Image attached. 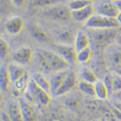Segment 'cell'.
Returning a JSON list of instances; mask_svg holds the SVG:
<instances>
[{
	"label": "cell",
	"instance_id": "cell-35",
	"mask_svg": "<svg viewBox=\"0 0 121 121\" xmlns=\"http://www.w3.org/2000/svg\"><path fill=\"white\" fill-rule=\"evenodd\" d=\"M43 121H64V120L57 116H55L53 115H50L48 117H46Z\"/></svg>",
	"mask_w": 121,
	"mask_h": 121
},
{
	"label": "cell",
	"instance_id": "cell-28",
	"mask_svg": "<svg viewBox=\"0 0 121 121\" xmlns=\"http://www.w3.org/2000/svg\"><path fill=\"white\" fill-rule=\"evenodd\" d=\"M11 48L8 42L5 39L0 37V60H5L8 57Z\"/></svg>",
	"mask_w": 121,
	"mask_h": 121
},
{
	"label": "cell",
	"instance_id": "cell-29",
	"mask_svg": "<svg viewBox=\"0 0 121 121\" xmlns=\"http://www.w3.org/2000/svg\"><path fill=\"white\" fill-rule=\"evenodd\" d=\"M103 82L108 89L111 95L114 94V84H113V73H107L103 79Z\"/></svg>",
	"mask_w": 121,
	"mask_h": 121
},
{
	"label": "cell",
	"instance_id": "cell-13",
	"mask_svg": "<svg viewBox=\"0 0 121 121\" xmlns=\"http://www.w3.org/2000/svg\"><path fill=\"white\" fill-rule=\"evenodd\" d=\"M69 69L62 70V71H58L56 73H52L51 78H49L50 84H51V93L52 95H55L56 93L58 91V90L60 88L64 81L66 78L69 73Z\"/></svg>",
	"mask_w": 121,
	"mask_h": 121
},
{
	"label": "cell",
	"instance_id": "cell-42",
	"mask_svg": "<svg viewBox=\"0 0 121 121\" xmlns=\"http://www.w3.org/2000/svg\"><path fill=\"white\" fill-rule=\"evenodd\" d=\"M117 41H118V44L121 46V36H118L117 37Z\"/></svg>",
	"mask_w": 121,
	"mask_h": 121
},
{
	"label": "cell",
	"instance_id": "cell-19",
	"mask_svg": "<svg viewBox=\"0 0 121 121\" xmlns=\"http://www.w3.org/2000/svg\"><path fill=\"white\" fill-rule=\"evenodd\" d=\"M8 69L12 84L16 82L18 80L20 79L21 78H23L27 73L22 66L20 65H18V64H11V65H9Z\"/></svg>",
	"mask_w": 121,
	"mask_h": 121
},
{
	"label": "cell",
	"instance_id": "cell-12",
	"mask_svg": "<svg viewBox=\"0 0 121 121\" xmlns=\"http://www.w3.org/2000/svg\"><path fill=\"white\" fill-rule=\"evenodd\" d=\"M19 103L20 105L24 121H37V116L34 107L28 99L25 97H21L19 99Z\"/></svg>",
	"mask_w": 121,
	"mask_h": 121
},
{
	"label": "cell",
	"instance_id": "cell-43",
	"mask_svg": "<svg viewBox=\"0 0 121 121\" xmlns=\"http://www.w3.org/2000/svg\"><path fill=\"white\" fill-rule=\"evenodd\" d=\"M115 72H116L117 73H119V74H120L121 75V67L120 68H119V69H117L115 70Z\"/></svg>",
	"mask_w": 121,
	"mask_h": 121
},
{
	"label": "cell",
	"instance_id": "cell-17",
	"mask_svg": "<svg viewBox=\"0 0 121 121\" xmlns=\"http://www.w3.org/2000/svg\"><path fill=\"white\" fill-rule=\"evenodd\" d=\"M30 33L34 39H36L39 42H48L49 40V36L48 33L40 27L37 26L36 24H32L29 28Z\"/></svg>",
	"mask_w": 121,
	"mask_h": 121
},
{
	"label": "cell",
	"instance_id": "cell-2",
	"mask_svg": "<svg viewBox=\"0 0 121 121\" xmlns=\"http://www.w3.org/2000/svg\"><path fill=\"white\" fill-rule=\"evenodd\" d=\"M89 32L91 44L97 49L107 48L113 44L118 37L115 29H91Z\"/></svg>",
	"mask_w": 121,
	"mask_h": 121
},
{
	"label": "cell",
	"instance_id": "cell-31",
	"mask_svg": "<svg viewBox=\"0 0 121 121\" xmlns=\"http://www.w3.org/2000/svg\"><path fill=\"white\" fill-rule=\"evenodd\" d=\"M79 101L76 98H68L65 100V104L69 108L72 110H76L79 107Z\"/></svg>",
	"mask_w": 121,
	"mask_h": 121
},
{
	"label": "cell",
	"instance_id": "cell-16",
	"mask_svg": "<svg viewBox=\"0 0 121 121\" xmlns=\"http://www.w3.org/2000/svg\"><path fill=\"white\" fill-rule=\"evenodd\" d=\"M11 84L8 66L3 65L0 68V89L3 91H7Z\"/></svg>",
	"mask_w": 121,
	"mask_h": 121
},
{
	"label": "cell",
	"instance_id": "cell-20",
	"mask_svg": "<svg viewBox=\"0 0 121 121\" xmlns=\"http://www.w3.org/2000/svg\"><path fill=\"white\" fill-rule=\"evenodd\" d=\"M31 80V78L29 77L28 73L27 72L26 74L23 76V78H21L20 79L18 80L16 82H15L14 85V90H15V95L17 96H19L20 95H22L23 93H25V91H27V88L28 86L29 82Z\"/></svg>",
	"mask_w": 121,
	"mask_h": 121
},
{
	"label": "cell",
	"instance_id": "cell-21",
	"mask_svg": "<svg viewBox=\"0 0 121 121\" xmlns=\"http://www.w3.org/2000/svg\"><path fill=\"white\" fill-rule=\"evenodd\" d=\"M95 97H97L99 99L102 101L107 100L109 96L111 95L108 89L106 86L105 83L103 82V80H99L95 84Z\"/></svg>",
	"mask_w": 121,
	"mask_h": 121
},
{
	"label": "cell",
	"instance_id": "cell-8",
	"mask_svg": "<svg viewBox=\"0 0 121 121\" xmlns=\"http://www.w3.org/2000/svg\"><path fill=\"white\" fill-rule=\"evenodd\" d=\"M5 29L11 36H18L23 32L25 27L24 20L22 17L18 15L10 17L7 19L4 24Z\"/></svg>",
	"mask_w": 121,
	"mask_h": 121
},
{
	"label": "cell",
	"instance_id": "cell-34",
	"mask_svg": "<svg viewBox=\"0 0 121 121\" xmlns=\"http://www.w3.org/2000/svg\"><path fill=\"white\" fill-rule=\"evenodd\" d=\"M1 119L2 121H12V119H11V116H10L8 111H4V112H2Z\"/></svg>",
	"mask_w": 121,
	"mask_h": 121
},
{
	"label": "cell",
	"instance_id": "cell-36",
	"mask_svg": "<svg viewBox=\"0 0 121 121\" xmlns=\"http://www.w3.org/2000/svg\"><path fill=\"white\" fill-rule=\"evenodd\" d=\"M13 2V3L17 6V7H22L26 3V0H11Z\"/></svg>",
	"mask_w": 121,
	"mask_h": 121
},
{
	"label": "cell",
	"instance_id": "cell-24",
	"mask_svg": "<svg viewBox=\"0 0 121 121\" xmlns=\"http://www.w3.org/2000/svg\"><path fill=\"white\" fill-rule=\"evenodd\" d=\"M75 37L76 36H74L73 32L71 30H69V29L61 31L58 34V40L63 44H69L70 45L71 43L74 42Z\"/></svg>",
	"mask_w": 121,
	"mask_h": 121
},
{
	"label": "cell",
	"instance_id": "cell-26",
	"mask_svg": "<svg viewBox=\"0 0 121 121\" xmlns=\"http://www.w3.org/2000/svg\"><path fill=\"white\" fill-rule=\"evenodd\" d=\"M78 87L80 91L88 96L95 97V84L87 82L85 81H80L78 82Z\"/></svg>",
	"mask_w": 121,
	"mask_h": 121
},
{
	"label": "cell",
	"instance_id": "cell-22",
	"mask_svg": "<svg viewBox=\"0 0 121 121\" xmlns=\"http://www.w3.org/2000/svg\"><path fill=\"white\" fill-rule=\"evenodd\" d=\"M7 111H8L10 116H11V119H12V121H24L19 101H17V102H11L9 104L8 110Z\"/></svg>",
	"mask_w": 121,
	"mask_h": 121
},
{
	"label": "cell",
	"instance_id": "cell-1",
	"mask_svg": "<svg viewBox=\"0 0 121 121\" xmlns=\"http://www.w3.org/2000/svg\"><path fill=\"white\" fill-rule=\"evenodd\" d=\"M35 56L40 68L47 73L69 69V64L58 52L44 48H38Z\"/></svg>",
	"mask_w": 121,
	"mask_h": 121
},
{
	"label": "cell",
	"instance_id": "cell-9",
	"mask_svg": "<svg viewBox=\"0 0 121 121\" xmlns=\"http://www.w3.org/2000/svg\"><path fill=\"white\" fill-rule=\"evenodd\" d=\"M56 52H58L69 65H73L78 62V52L74 46L60 44L56 46Z\"/></svg>",
	"mask_w": 121,
	"mask_h": 121
},
{
	"label": "cell",
	"instance_id": "cell-23",
	"mask_svg": "<svg viewBox=\"0 0 121 121\" xmlns=\"http://www.w3.org/2000/svg\"><path fill=\"white\" fill-rule=\"evenodd\" d=\"M81 81H85L87 82L95 84L99 81V78L96 73L88 67H83L80 72Z\"/></svg>",
	"mask_w": 121,
	"mask_h": 121
},
{
	"label": "cell",
	"instance_id": "cell-10",
	"mask_svg": "<svg viewBox=\"0 0 121 121\" xmlns=\"http://www.w3.org/2000/svg\"><path fill=\"white\" fill-rule=\"evenodd\" d=\"M106 56L109 64L115 70L121 67V46L119 44H112L107 48Z\"/></svg>",
	"mask_w": 121,
	"mask_h": 121
},
{
	"label": "cell",
	"instance_id": "cell-18",
	"mask_svg": "<svg viewBox=\"0 0 121 121\" xmlns=\"http://www.w3.org/2000/svg\"><path fill=\"white\" fill-rule=\"evenodd\" d=\"M31 78H32V79L36 83V85H37L38 86H40V88L43 89L44 91H45L48 93L52 95L50 80L48 78H47L44 74L40 73H33Z\"/></svg>",
	"mask_w": 121,
	"mask_h": 121
},
{
	"label": "cell",
	"instance_id": "cell-7",
	"mask_svg": "<svg viewBox=\"0 0 121 121\" xmlns=\"http://www.w3.org/2000/svg\"><path fill=\"white\" fill-rule=\"evenodd\" d=\"M78 85V78L77 73L73 70H69L62 86L58 90V91L56 93V95L54 96H65V95L71 92L73 89H75V87Z\"/></svg>",
	"mask_w": 121,
	"mask_h": 121
},
{
	"label": "cell",
	"instance_id": "cell-38",
	"mask_svg": "<svg viewBox=\"0 0 121 121\" xmlns=\"http://www.w3.org/2000/svg\"><path fill=\"white\" fill-rule=\"evenodd\" d=\"M113 106H115L116 108H118L119 110L121 111V103L120 102H118V101H116V102L113 103Z\"/></svg>",
	"mask_w": 121,
	"mask_h": 121
},
{
	"label": "cell",
	"instance_id": "cell-4",
	"mask_svg": "<svg viewBox=\"0 0 121 121\" xmlns=\"http://www.w3.org/2000/svg\"><path fill=\"white\" fill-rule=\"evenodd\" d=\"M86 27L91 29H116L120 27V23L116 19L108 18L96 13L86 23Z\"/></svg>",
	"mask_w": 121,
	"mask_h": 121
},
{
	"label": "cell",
	"instance_id": "cell-33",
	"mask_svg": "<svg viewBox=\"0 0 121 121\" xmlns=\"http://www.w3.org/2000/svg\"><path fill=\"white\" fill-rule=\"evenodd\" d=\"M110 111L112 112V115L115 117H116L117 120L121 121V111H120L118 108H116V107H115V106H113V105H112V106H111Z\"/></svg>",
	"mask_w": 121,
	"mask_h": 121
},
{
	"label": "cell",
	"instance_id": "cell-14",
	"mask_svg": "<svg viewBox=\"0 0 121 121\" xmlns=\"http://www.w3.org/2000/svg\"><path fill=\"white\" fill-rule=\"evenodd\" d=\"M74 47L78 52L91 47V40L89 32L85 31H80L78 32L74 40Z\"/></svg>",
	"mask_w": 121,
	"mask_h": 121
},
{
	"label": "cell",
	"instance_id": "cell-27",
	"mask_svg": "<svg viewBox=\"0 0 121 121\" xmlns=\"http://www.w3.org/2000/svg\"><path fill=\"white\" fill-rule=\"evenodd\" d=\"M91 5V0H70L69 7L71 11H78Z\"/></svg>",
	"mask_w": 121,
	"mask_h": 121
},
{
	"label": "cell",
	"instance_id": "cell-15",
	"mask_svg": "<svg viewBox=\"0 0 121 121\" xmlns=\"http://www.w3.org/2000/svg\"><path fill=\"white\" fill-rule=\"evenodd\" d=\"M95 15V7L92 4L78 11H72V18L78 22L86 23Z\"/></svg>",
	"mask_w": 121,
	"mask_h": 121
},
{
	"label": "cell",
	"instance_id": "cell-37",
	"mask_svg": "<svg viewBox=\"0 0 121 121\" xmlns=\"http://www.w3.org/2000/svg\"><path fill=\"white\" fill-rule=\"evenodd\" d=\"M113 2L116 4L118 10L120 11V12H121V0H113Z\"/></svg>",
	"mask_w": 121,
	"mask_h": 121
},
{
	"label": "cell",
	"instance_id": "cell-3",
	"mask_svg": "<svg viewBox=\"0 0 121 121\" xmlns=\"http://www.w3.org/2000/svg\"><path fill=\"white\" fill-rule=\"evenodd\" d=\"M24 94L25 98L31 103H36L42 107H47L52 102L51 94L48 93L38 86L36 83L32 79V78Z\"/></svg>",
	"mask_w": 121,
	"mask_h": 121
},
{
	"label": "cell",
	"instance_id": "cell-6",
	"mask_svg": "<svg viewBox=\"0 0 121 121\" xmlns=\"http://www.w3.org/2000/svg\"><path fill=\"white\" fill-rule=\"evenodd\" d=\"M36 52L29 46H22L17 48L14 52L12 58L14 61L18 65H28L34 58Z\"/></svg>",
	"mask_w": 121,
	"mask_h": 121
},
{
	"label": "cell",
	"instance_id": "cell-30",
	"mask_svg": "<svg viewBox=\"0 0 121 121\" xmlns=\"http://www.w3.org/2000/svg\"><path fill=\"white\" fill-rule=\"evenodd\" d=\"M113 73V84H114V94L121 91V75L114 72Z\"/></svg>",
	"mask_w": 121,
	"mask_h": 121
},
{
	"label": "cell",
	"instance_id": "cell-32",
	"mask_svg": "<svg viewBox=\"0 0 121 121\" xmlns=\"http://www.w3.org/2000/svg\"><path fill=\"white\" fill-rule=\"evenodd\" d=\"M56 3V0H36L35 3L36 6L40 7H52Z\"/></svg>",
	"mask_w": 121,
	"mask_h": 121
},
{
	"label": "cell",
	"instance_id": "cell-5",
	"mask_svg": "<svg viewBox=\"0 0 121 121\" xmlns=\"http://www.w3.org/2000/svg\"><path fill=\"white\" fill-rule=\"evenodd\" d=\"M48 18L56 21H68L72 17V11L69 7L62 5L52 6L44 12Z\"/></svg>",
	"mask_w": 121,
	"mask_h": 121
},
{
	"label": "cell",
	"instance_id": "cell-40",
	"mask_svg": "<svg viewBox=\"0 0 121 121\" xmlns=\"http://www.w3.org/2000/svg\"><path fill=\"white\" fill-rule=\"evenodd\" d=\"M116 20L118 21V23H120V25H121V12L119 13L118 16L116 17Z\"/></svg>",
	"mask_w": 121,
	"mask_h": 121
},
{
	"label": "cell",
	"instance_id": "cell-25",
	"mask_svg": "<svg viewBox=\"0 0 121 121\" xmlns=\"http://www.w3.org/2000/svg\"><path fill=\"white\" fill-rule=\"evenodd\" d=\"M93 49L91 47L82 50L78 52V62L81 64H86L92 59L93 57Z\"/></svg>",
	"mask_w": 121,
	"mask_h": 121
},
{
	"label": "cell",
	"instance_id": "cell-11",
	"mask_svg": "<svg viewBox=\"0 0 121 121\" xmlns=\"http://www.w3.org/2000/svg\"><path fill=\"white\" fill-rule=\"evenodd\" d=\"M120 11L116 7L113 1H104L99 3L97 7V14L108 18L116 19Z\"/></svg>",
	"mask_w": 121,
	"mask_h": 121
},
{
	"label": "cell",
	"instance_id": "cell-39",
	"mask_svg": "<svg viewBox=\"0 0 121 121\" xmlns=\"http://www.w3.org/2000/svg\"><path fill=\"white\" fill-rule=\"evenodd\" d=\"M116 101L121 103V91L116 94Z\"/></svg>",
	"mask_w": 121,
	"mask_h": 121
},
{
	"label": "cell",
	"instance_id": "cell-41",
	"mask_svg": "<svg viewBox=\"0 0 121 121\" xmlns=\"http://www.w3.org/2000/svg\"><path fill=\"white\" fill-rule=\"evenodd\" d=\"M3 100H4V97H3V95H2V93L0 92V104L3 102Z\"/></svg>",
	"mask_w": 121,
	"mask_h": 121
}]
</instances>
